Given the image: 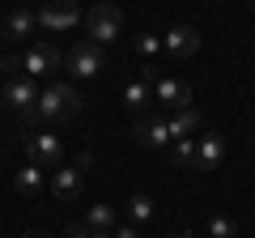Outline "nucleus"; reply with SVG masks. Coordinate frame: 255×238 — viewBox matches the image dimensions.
<instances>
[{"instance_id": "b1692460", "label": "nucleus", "mask_w": 255, "mask_h": 238, "mask_svg": "<svg viewBox=\"0 0 255 238\" xmlns=\"http://www.w3.org/2000/svg\"><path fill=\"white\" fill-rule=\"evenodd\" d=\"M21 238H51V234H47V230H26Z\"/></svg>"}, {"instance_id": "aec40b11", "label": "nucleus", "mask_w": 255, "mask_h": 238, "mask_svg": "<svg viewBox=\"0 0 255 238\" xmlns=\"http://www.w3.org/2000/svg\"><path fill=\"white\" fill-rule=\"evenodd\" d=\"M128 217L136 221V226L149 221V217H153V200H149V196H132V200H128Z\"/></svg>"}, {"instance_id": "6ab92c4d", "label": "nucleus", "mask_w": 255, "mask_h": 238, "mask_svg": "<svg viewBox=\"0 0 255 238\" xmlns=\"http://www.w3.org/2000/svg\"><path fill=\"white\" fill-rule=\"evenodd\" d=\"M209 234L213 238H234L238 234V221L226 217V213H213V217H209Z\"/></svg>"}, {"instance_id": "f3484780", "label": "nucleus", "mask_w": 255, "mask_h": 238, "mask_svg": "<svg viewBox=\"0 0 255 238\" xmlns=\"http://www.w3.org/2000/svg\"><path fill=\"white\" fill-rule=\"evenodd\" d=\"M166 153H170L174 166H196V136H179L166 145Z\"/></svg>"}, {"instance_id": "f8f14e48", "label": "nucleus", "mask_w": 255, "mask_h": 238, "mask_svg": "<svg viewBox=\"0 0 255 238\" xmlns=\"http://www.w3.org/2000/svg\"><path fill=\"white\" fill-rule=\"evenodd\" d=\"M221 162H226V140H221L217 132H204V136L196 140V166H200V170H217Z\"/></svg>"}, {"instance_id": "dca6fc26", "label": "nucleus", "mask_w": 255, "mask_h": 238, "mask_svg": "<svg viewBox=\"0 0 255 238\" xmlns=\"http://www.w3.org/2000/svg\"><path fill=\"white\" fill-rule=\"evenodd\" d=\"M13 187L26 192V196H38V192L47 187V170H43V166H34V162H26L17 174H13Z\"/></svg>"}, {"instance_id": "9d476101", "label": "nucleus", "mask_w": 255, "mask_h": 238, "mask_svg": "<svg viewBox=\"0 0 255 238\" xmlns=\"http://www.w3.org/2000/svg\"><path fill=\"white\" fill-rule=\"evenodd\" d=\"M132 136H136L140 149H166V145H170V128H166L162 115H140V123H136Z\"/></svg>"}, {"instance_id": "f03ea898", "label": "nucleus", "mask_w": 255, "mask_h": 238, "mask_svg": "<svg viewBox=\"0 0 255 238\" xmlns=\"http://www.w3.org/2000/svg\"><path fill=\"white\" fill-rule=\"evenodd\" d=\"M85 30H90V43L111 47L124 34V13H119V4H94V9L85 13Z\"/></svg>"}, {"instance_id": "4468645a", "label": "nucleus", "mask_w": 255, "mask_h": 238, "mask_svg": "<svg viewBox=\"0 0 255 238\" xmlns=\"http://www.w3.org/2000/svg\"><path fill=\"white\" fill-rule=\"evenodd\" d=\"M38 30V13H30V9H13L9 17H4V38H26V34H34Z\"/></svg>"}, {"instance_id": "20e7f679", "label": "nucleus", "mask_w": 255, "mask_h": 238, "mask_svg": "<svg viewBox=\"0 0 255 238\" xmlns=\"http://www.w3.org/2000/svg\"><path fill=\"white\" fill-rule=\"evenodd\" d=\"M21 145H26V162L43 166V170L60 166V157H64V140L55 136V132H47V128H34V132H26V136H21Z\"/></svg>"}, {"instance_id": "1a4fd4ad", "label": "nucleus", "mask_w": 255, "mask_h": 238, "mask_svg": "<svg viewBox=\"0 0 255 238\" xmlns=\"http://www.w3.org/2000/svg\"><path fill=\"white\" fill-rule=\"evenodd\" d=\"M81 192H85V170L81 166H60L51 174V196L55 200H81Z\"/></svg>"}, {"instance_id": "7ed1b4c3", "label": "nucleus", "mask_w": 255, "mask_h": 238, "mask_svg": "<svg viewBox=\"0 0 255 238\" xmlns=\"http://www.w3.org/2000/svg\"><path fill=\"white\" fill-rule=\"evenodd\" d=\"M64 68L77 77V81H90V77H98L102 68H107V51H102L98 43H77V47H68L64 51Z\"/></svg>"}, {"instance_id": "0eeeda50", "label": "nucleus", "mask_w": 255, "mask_h": 238, "mask_svg": "<svg viewBox=\"0 0 255 238\" xmlns=\"http://www.w3.org/2000/svg\"><path fill=\"white\" fill-rule=\"evenodd\" d=\"M55 68H64V51L60 47H51V43L26 47V55H21V73L26 77H47V73H55Z\"/></svg>"}, {"instance_id": "ddd939ff", "label": "nucleus", "mask_w": 255, "mask_h": 238, "mask_svg": "<svg viewBox=\"0 0 255 238\" xmlns=\"http://www.w3.org/2000/svg\"><path fill=\"white\" fill-rule=\"evenodd\" d=\"M149 102H153V81L136 77V81L124 85V107L132 111V115H149Z\"/></svg>"}, {"instance_id": "a878e982", "label": "nucleus", "mask_w": 255, "mask_h": 238, "mask_svg": "<svg viewBox=\"0 0 255 238\" xmlns=\"http://www.w3.org/2000/svg\"><path fill=\"white\" fill-rule=\"evenodd\" d=\"M0 64H4V55H0Z\"/></svg>"}, {"instance_id": "39448f33", "label": "nucleus", "mask_w": 255, "mask_h": 238, "mask_svg": "<svg viewBox=\"0 0 255 238\" xmlns=\"http://www.w3.org/2000/svg\"><path fill=\"white\" fill-rule=\"evenodd\" d=\"M77 21H81V4L77 0H43V9H38V26L51 30V34L73 30Z\"/></svg>"}, {"instance_id": "2eb2a0df", "label": "nucleus", "mask_w": 255, "mask_h": 238, "mask_svg": "<svg viewBox=\"0 0 255 238\" xmlns=\"http://www.w3.org/2000/svg\"><path fill=\"white\" fill-rule=\"evenodd\" d=\"M166 128H170V140L191 136L196 128H204V115L196 107H183V111H174V119H166Z\"/></svg>"}, {"instance_id": "a211bd4d", "label": "nucleus", "mask_w": 255, "mask_h": 238, "mask_svg": "<svg viewBox=\"0 0 255 238\" xmlns=\"http://www.w3.org/2000/svg\"><path fill=\"white\" fill-rule=\"evenodd\" d=\"M85 226L90 230H115V209L111 204H90V213H85Z\"/></svg>"}, {"instance_id": "393cba45", "label": "nucleus", "mask_w": 255, "mask_h": 238, "mask_svg": "<svg viewBox=\"0 0 255 238\" xmlns=\"http://www.w3.org/2000/svg\"><path fill=\"white\" fill-rule=\"evenodd\" d=\"M166 238H196V234H187V230H174V234H166Z\"/></svg>"}, {"instance_id": "423d86ee", "label": "nucleus", "mask_w": 255, "mask_h": 238, "mask_svg": "<svg viewBox=\"0 0 255 238\" xmlns=\"http://www.w3.org/2000/svg\"><path fill=\"white\" fill-rule=\"evenodd\" d=\"M38 85H34V77H9L4 81V102H9L13 111H17V119H26V115H34V107H38Z\"/></svg>"}, {"instance_id": "4be33fe9", "label": "nucleus", "mask_w": 255, "mask_h": 238, "mask_svg": "<svg viewBox=\"0 0 255 238\" xmlns=\"http://www.w3.org/2000/svg\"><path fill=\"white\" fill-rule=\"evenodd\" d=\"M136 47H140V55H153V51H162V38H157V34H140Z\"/></svg>"}, {"instance_id": "412c9836", "label": "nucleus", "mask_w": 255, "mask_h": 238, "mask_svg": "<svg viewBox=\"0 0 255 238\" xmlns=\"http://www.w3.org/2000/svg\"><path fill=\"white\" fill-rule=\"evenodd\" d=\"M64 238H111V234H107V230H90L81 221V226H68V230H64Z\"/></svg>"}, {"instance_id": "bb28decb", "label": "nucleus", "mask_w": 255, "mask_h": 238, "mask_svg": "<svg viewBox=\"0 0 255 238\" xmlns=\"http://www.w3.org/2000/svg\"><path fill=\"white\" fill-rule=\"evenodd\" d=\"M0 26H4V17H0Z\"/></svg>"}, {"instance_id": "9b49d317", "label": "nucleus", "mask_w": 255, "mask_h": 238, "mask_svg": "<svg viewBox=\"0 0 255 238\" xmlns=\"http://www.w3.org/2000/svg\"><path fill=\"white\" fill-rule=\"evenodd\" d=\"M162 47L174 55V60H191V55L200 51V30L196 26H174L170 34L162 38Z\"/></svg>"}, {"instance_id": "f257e3e1", "label": "nucleus", "mask_w": 255, "mask_h": 238, "mask_svg": "<svg viewBox=\"0 0 255 238\" xmlns=\"http://www.w3.org/2000/svg\"><path fill=\"white\" fill-rule=\"evenodd\" d=\"M77 111H81V94H77V85L51 81L43 94H38V107H34V123H30V132H34L38 123H68V119H77Z\"/></svg>"}, {"instance_id": "5701e85b", "label": "nucleus", "mask_w": 255, "mask_h": 238, "mask_svg": "<svg viewBox=\"0 0 255 238\" xmlns=\"http://www.w3.org/2000/svg\"><path fill=\"white\" fill-rule=\"evenodd\" d=\"M111 238H140V234H136V226H115Z\"/></svg>"}, {"instance_id": "6e6552de", "label": "nucleus", "mask_w": 255, "mask_h": 238, "mask_svg": "<svg viewBox=\"0 0 255 238\" xmlns=\"http://www.w3.org/2000/svg\"><path fill=\"white\" fill-rule=\"evenodd\" d=\"M153 102H162L166 111H183L196 102V94H191L187 81H179V77H157L153 81Z\"/></svg>"}]
</instances>
